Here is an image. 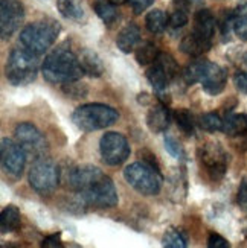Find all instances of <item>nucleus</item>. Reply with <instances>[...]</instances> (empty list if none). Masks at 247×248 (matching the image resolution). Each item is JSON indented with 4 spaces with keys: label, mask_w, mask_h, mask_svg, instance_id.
Segmentation results:
<instances>
[{
    "label": "nucleus",
    "mask_w": 247,
    "mask_h": 248,
    "mask_svg": "<svg viewBox=\"0 0 247 248\" xmlns=\"http://www.w3.org/2000/svg\"><path fill=\"white\" fill-rule=\"evenodd\" d=\"M233 84L237 90L243 94H247V73L244 72H237L233 75Z\"/></svg>",
    "instance_id": "nucleus-37"
},
{
    "label": "nucleus",
    "mask_w": 247,
    "mask_h": 248,
    "mask_svg": "<svg viewBox=\"0 0 247 248\" xmlns=\"http://www.w3.org/2000/svg\"><path fill=\"white\" fill-rule=\"evenodd\" d=\"M25 9L18 0H0V34L6 40L23 21Z\"/></svg>",
    "instance_id": "nucleus-12"
},
{
    "label": "nucleus",
    "mask_w": 247,
    "mask_h": 248,
    "mask_svg": "<svg viewBox=\"0 0 247 248\" xmlns=\"http://www.w3.org/2000/svg\"><path fill=\"white\" fill-rule=\"evenodd\" d=\"M139 41H141V29H139L134 23H130L125 28H122L119 34H117L116 46L121 52L130 53L139 45Z\"/></svg>",
    "instance_id": "nucleus-17"
},
{
    "label": "nucleus",
    "mask_w": 247,
    "mask_h": 248,
    "mask_svg": "<svg viewBox=\"0 0 247 248\" xmlns=\"http://www.w3.org/2000/svg\"><path fill=\"white\" fill-rule=\"evenodd\" d=\"M237 202L243 212L247 213V177L241 181L240 189H238V195H237Z\"/></svg>",
    "instance_id": "nucleus-36"
},
{
    "label": "nucleus",
    "mask_w": 247,
    "mask_h": 248,
    "mask_svg": "<svg viewBox=\"0 0 247 248\" xmlns=\"http://www.w3.org/2000/svg\"><path fill=\"white\" fill-rule=\"evenodd\" d=\"M61 31V26L58 21L46 18V20H38L32 21V23L26 25L20 32V45L29 52L35 53V55H43L49 47L53 46V43L57 41L58 34Z\"/></svg>",
    "instance_id": "nucleus-3"
},
{
    "label": "nucleus",
    "mask_w": 247,
    "mask_h": 248,
    "mask_svg": "<svg viewBox=\"0 0 247 248\" xmlns=\"http://www.w3.org/2000/svg\"><path fill=\"white\" fill-rule=\"evenodd\" d=\"M21 225V215L16 206H8L2 210L0 215V230L2 233H13L20 229Z\"/></svg>",
    "instance_id": "nucleus-20"
},
{
    "label": "nucleus",
    "mask_w": 247,
    "mask_h": 248,
    "mask_svg": "<svg viewBox=\"0 0 247 248\" xmlns=\"http://www.w3.org/2000/svg\"><path fill=\"white\" fill-rule=\"evenodd\" d=\"M205 66H206V60H197L194 62H191L189 66L183 70V73H181V77H183L185 82L188 85L200 82L203 70H205Z\"/></svg>",
    "instance_id": "nucleus-29"
},
{
    "label": "nucleus",
    "mask_w": 247,
    "mask_h": 248,
    "mask_svg": "<svg viewBox=\"0 0 247 248\" xmlns=\"http://www.w3.org/2000/svg\"><path fill=\"white\" fill-rule=\"evenodd\" d=\"M165 148H166V151L168 153L173 155L174 158H179V160H183L185 158V149H183V146H181L180 143H179V140L176 139V137H173V136H169V134H166L165 136Z\"/></svg>",
    "instance_id": "nucleus-33"
},
{
    "label": "nucleus",
    "mask_w": 247,
    "mask_h": 248,
    "mask_svg": "<svg viewBox=\"0 0 247 248\" xmlns=\"http://www.w3.org/2000/svg\"><path fill=\"white\" fill-rule=\"evenodd\" d=\"M113 2H115L116 5H122V3H125V2H130V0H113Z\"/></svg>",
    "instance_id": "nucleus-41"
},
{
    "label": "nucleus",
    "mask_w": 247,
    "mask_h": 248,
    "mask_svg": "<svg viewBox=\"0 0 247 248\" xmlns=\"http://www.w3.org/2000/svg\"><path fill=\"white\" fill-rule=\"evenodd\" d=\"M159 49L154 43L151 41H145L142 45H139L134 55H136V61L141 64V66H148V64L156 62L157 57H159Z\"/></svg>",
    "instance_id": "nucleus-24"
},
{
    "label": "nucleus",
    "mask_w": 247,
    "mask_h": 248,
    "mask_svg": "<svg viewBox=\"0 0 247 248\" xmlns=\"http://www.w3.org/2000/svg\"><path fill=\"white\" fill-rule=\"evenodd\" d=\"M145 26L151 34H162L168 26V17L162 9H153L145 17Z\"/></svg>",
    "instance_id": "nucleus-23"
},
{
    "label": "nucleus",
    "mask_w": 247,
    "mask_h": 248,
    "mask_svg": "<svg viewBox=\"0 0 247 248\" xmlns=\"http://www.w3.org/2000/svg\"><path fill=\"white\" fill-rule=\"evenodd\" d=\"M29 186L40 195H49L60 183V169L50 158L41 157L29 169Z\"/></svg>",
    "instance_id": "nucleus-7"
},
{
    "label": "nucleus",
    "mask_w": 247,
    "mask_h": 248,
    "mask_svg": "<svg viewBox=\"0 0 247 248\" xmlns=\"http://www.w3.org/2000/svg\"><path fill=\"white\" fill-rule=\"evenodd\" d=\"M147 79L149 84L153 85V89L159 93L165 92L168 89L169 82H171L169 75L165 72V69L160 66L157 61L154 62V66H151L147 70Z\"/></svg>",
    "instance_id": "nucleus-21"
},
{
    "label": "nucleus",
    "mask_w": 247,
    "mask_h": 248,
    "mask_svg": "<svg viewBox=\"0 0 247 248\" xmlns=\"http://www.w3.org/2000/svg\"><path fill=\"white\" fill-rule=\"evenodd\" d=\"M200 126L208 133H218L223 131L224 121L217 113H205L200 117Z\"/></svg>",
    "instance_id": "nucleus-30"
},
{
    "label": "nucleus",
    "mask_w": 247,
    "mask_h": 248,
    "mask_svg": "<svg viewBox=\"0 0 247 248\" xmlns=\"http://www.w3.org/2000/svg\"><path fill=\"white\" fill-rule=\"evenodd\" d=\"M67 185L81 197L85 204L95 207L109 209L119 202L115 183L109 175L92 165H82L73 168L69 172Z\"/></svg>",
    "instance_id": "nucleus-1"
},
{
    "label": "nucleus",
    "mask_w": 247,
    "mask_h": 248,
    "mask_svg": "<svg viewBox=\"0 0 247 248\" xmlns=\"http://www.w3.org/2000/svg\"><path fill=\"white\" fill-rule=\"evenodd\" d=\"M0 160H2V168L5 174L13 178H20L23 174V169L26 165V153L16 140L13 139H2L0 142Z\"/></svg>",
    "instance_id": "nucleus-11"
},
{
    "label": "nucleus",
    "mask_w": 247,
    "mask_h": 248,
    "mask_svg": "<svg viewBox=\"0 0 247 248\" xmlns=\"http://www.w3.org/2000/svg\"><path fill=\"white\" fill-rule=\"evenodd\" d=\"M162 245L166 248H185L188 245V238L179 229H169L162 238Z\"/></svg>",
    "instance_id": "nucleus-28"
},
{
    "label": "nucleus",
    "mask_w": 247,
    "mask_h": 248,
    "mask_svg": "<svg viewBox=\"0 0 247 248\" xmlns=\"http://www.w3.org/2000/svg\"><path fill=\"white\" fill-rule=\"evenodd\" d=\"M208 247L209 248H229L231 244L228 239H224L218 233H211L208 238Z\"/></svg>",
    "instance_id": "nucleus-35"
},
{
    "label": "nucleus",
    "mask_w": 247,
    "mask_h": 248,
    "mask_svg": "<svg viewBox=\"0 0 247 248\" xmlns=\"http://www.w3.org/2000/svg\"><path fill=\"white\" fill-rule=\"evenodd\" d=\"M198 160L212 181H221L229 166V155L218 142H208L198 149Z\"/></svg>",
    "instance_id": "nucleus-8"
},
{
    "label": "nucleus",
    "mask_w": 247,
    "mask_h": 248,
    "mask_svg": "<svg viewBox=\"0 0 247 248\" xmlns=\"http://www.w3.org/2000/svg\"><path fill=\"white\" fill-rule=\"evenodd\" d=\"M189 2H196L197 3V2H200V0H189Z\"/></svg>",
    "instance_id": "nucleus-42"
},
{
    "label": "nucleus",
    "mask_w": 247,
    "mask_h": 248,
    "mask_svg": "<svg viewBox=\"0 0 247 248\" xmlns=\"http://www.w3.org/2000/svg\"><path fill=\"white\" fill-rule=\"evenodd\" d=\"M169 122H171V113L166 104L157 102L151 105V108L147 113V126L149 128V131L154 134L164 133L169 126Z\"/></svg>",
    "instance_id": "nucleus-14"
},
{
    "label": "nucleus",
    "mask_w": 247,
    "mask_h": 248,
    "mask_svg": "<svg viewBox=\"0 0 247 248\" xmlns=\"http://www.w3.org/2000/svg\"><path fill=\"white\" fill-rule=\"evenodd\" d=\"M14 139L16 142L25 149L28 155H32L35 158L45 157L48 151V143L45 136L41 134L40 129L28 122H21L14 129Z\"/></svg>",
    "instance_id": "nucleus-10"
},
{
    "label": "nucleus",
    "mask_w": 247,
    "mask_h": 248,
    "mask_svg": "<svg viewBox=\"0 0 247 248\" xmlns=\"http://www.w3.org/2000/svg\"><path fill=\"white\" fill-rule=\"evenodd\" d=\"M137 155L141 157V160L144 161V163H148V165L154 166L156 169H160V166H159V163H157V160H156V155L151 153V151H148V149H139Z\"/></svg>",
    "instance_id": "nucleus-40"
},
{
    "label": "nucleus",
    "mask_w": 247,
    "mask_h": 248,
    "mask_svg": "<svg viewBox=\"0 0 247 248\" xmlns=\"http://www.w3.org/2000/svg\"><path fill=\"white\" fill-rule=\"evenodd\" d=\"M233 32L240 40L247 41V5L233 11Z\"/></svg>",
    "instance_id": "nucleus-27"
},
{
    "label": "nucleus",
    "mask_w": 247,
    "mask_h": 248,
    "mask_svg": "<svg viewBox=\"0 0 247 248\" xmlns=\"http://www.w3.org/2000/svg\"><path fill=\"white\" fill-rule=\"evenodd\" d=\"M244 61H246V64H247V53H246V57H244Z\"/></svg>",
    "instance_id": "nucleus-43"
},
{
    "label": "nucleus",
    "mask_w": 247,
    "mask_h": 248,
    "mask_svg": "<svg viewBox=\"0 0 247 248\" xmlns=\"http://www.w3.org/2000/svg\"><path fill=\"white\" fill-rule=\"evenodd\" d=\"M124 178L136 192L145 197L157 195L164 183L160 169H156L154 166L144 163V161H136V163L128 165L124 169Z\"/></svg>",
    "instance_id": "nucleus-6"
},
{
    "label": "nucleus",
    "mask_w": 247,
    "mask_h": 248,
    "mask_svg": "<svg viewBox=\"0 0 247 248\" xmlns=\"http://www.w3.org/2000/svg\"><path fill=\"white\" fill-rule=\"evenodd\" d=\"M92 8L105 25H112L117 17L116 3L113 0H93Z\"/></svg>",
    "instance_id": "nucleus-22"
},
{
    "label": "nucleus",
    "mask_w": 247,
    "mask_h": 248,
    "mask_svg": "<svg viewBox=\"0 0 247 248\" xmlns=\"http://www.w3.org/2000/svg\"><path fill=\"white\" fill-rule=\"evenodd\" d=\"M244 233H246V236H247V227H246V230H244Z\"/></svg>",
    "instance_id": "nucleus-44"
},
{
    "label": "nucleus",
    "mask_w": 247,
    "mask_h": 248,
    "mask_svg": "<svg viewBox=\"0 0 247 248\" xmlns=\"http://www.w3.org/2000/svg\"><path fill=\"white\" fill-rule=\"evenodd\" d=\"M117 121H119L117 110L104 104H85L72 113V122L75 126L85 133L105 129L115 125Z\"/></svg>",
    "instance_id": "nucleus-4"
},
{
    "label": "nucleus",
    "mask_w": 247,
    "mask_h": 248,
    "mask_svg": "<svg viewBox=\"0 0 247 248\" xmlns=\"http://www.w3.org/2000/svg\"><path fill=\"white\" fill-rule=\"evenodd\" d=\"M41 73L50 84H66L78 81L82 77L80 58L66 47H58L46 57L41 66Z\"/></svg>",
    "instance_id": "nucleus-2"
},
{
    "label": "nucleus",
    "mask_w": 247,
    "mask_h": 248,
    "mask_svg": "<svg viewBox=\"0 0 247 248\" xmlns=\"http://www.w3.org/2000/svg\"><path fill=\"white\" fill-rule=\"evenodd\" d=\"M223 133L231 137L243 136L247 133V113H233L224 119Z\"/></svg>",
    "instance_id": "nucleus-19"
},
{
    "label": "nucleus",
    "mask_w": 247,
    "mask_h": 248,
    "mask_svg": "<svg viewBox=\"0 0 247 248\" xmlns=\"http://www.w3.org/2000/svg\"><path fill=\"white\" fill-rule=\"evenodd\" d=\"M99 153L102 161L109 166H119L130 157V145L128 140L119 133H105L99 140Z\"/></svg>",
    "instance_id": "nucleus-9"
},
{
    "label": "nucleus",
    "mask_w": 247,
    "mask_h": 248,
    "mask_svg": "<svg viewBox=\"0 0 247 248\" xmlns=\"http://www.w3.org/2000/svg\"><path fill=\"white\" fill-rule=\"evenodd\" d=\"M37 73L38 55L29 52L23 46L11 50L5 67V77L11 84L28 85L37 78Z\"/></svg>",
    "instance_id": "nucleus-5"
},
{
    "label": "nucleus",
    "mask_w": 247,
    "mask_h": 248,
    "mask_svg": "<svg viewBox=\"0 0 247 248\" xmlns=\"http://www.w3.org/2000/svg\"><path fill=\"white\" fill-rule=\"evenodd\" d=\"M200 84L203 90L211 96H217L220 94L224 89H226L228 84V72L223 67H220L218 64L211 62L206 60V66L203 70Z\"/></svg>",
    "instance_id": "nucleus-13"
},
{
    "label": "nucleus",
    "mask_w": 247,
    "mask_h": 248,
    "mask_svg": "<svg viewBox=\"0 0 247 248\" xmlns=\"http://www.w3.org/2000/svg\"><path fill=\"white\" fill-rule=\"evenodd\" d=\"M41 247H46V248H60L63 247V242H61V233H53V234H49L46 236L45 239L41 241Z\"/></svg>",
    "instance_id": "nucleus-38"
},
{
    "label": "nucleus",
    "mask_w": 247,
    "mask_h": 248,
    "mask_svg": "<svg viewBox=\"0 0 247 248\" xmlns=\"http://www.w3.org/2000/svg\"><path fill=\"white\" fill-rule=\"evenodd\" d=\"M57 5L63 17L73 21H81L84 18V9L77 0H57Z\"/></svg>",
    "instance_id": "nucleus-25"
},
{
    "label": "nucleus",
    "mask_w": 247,
    "mask_h": 248,
    "mask_svg": "<svg viewBox=\"0 0 247 248\" xmlns=\"http://www.w3.org/2000/svg\"><path fill=\"white\" fill-rule=\"evenodd\" d=\"M153 2H154V0H130L128 3H130L134 14H141V13H144L145 9H148L149 6H151Z\"/></svg>",
    "instance_id": "nucleus-39"
},
{
    "label": "nucleus",
    "mask_w": 247,
    "mask_h": 248,
    "mask_svg": "<svg viewBox=\"0 0 247 248\" xmlns=\"http://www.w3.org/2000/svg\"><path fill=\"white\" fill-rule=\"evenodd\" d=\"M174 121L180 131L185 136H194L196 128H194V116L188 108H179L174 113Z\"/></svg>",
    "instance_id": "nucleus-26"
},
{
    "label": "nucleus",
    "mask_w": 247,
    "mask_h": 248,
    "mask_svg": "<svg viewBox=\"0 0 247 248\" xmlns=\"http://www.w3.org/2000/svg\"><path fill=\"white\" fill-rule=\"evenodd\" d=\"M78 58H80V64H81V67H82L85 75H89V77H92V78L102 77L105 67H104V64H102L98 53L90 50V49H84L80 53Z\"/></svg>",
    "instance_id": "nucleus-18"
},
{
    "label": "nucleus",
    "mask_w": 247,
    "mask_h": 248,
    "mask_svg": "<svg viewBox=\"0 0 247 248\" xmlns=\"http://www.w3.org/2000/svg\"><path fill=\"white\" fill-rule=\"evenodd\" d=\"M78 81H70V82L63 84V87H61L63 93L66 96H69V98H72V99L85 98L87 93H89V89H87V85H85V84L78 82Z\"/></svg>",
    "instance_id": "nucleus-31"
},
{
    "label": "nucleus",
    "mask_w": 247,
    "mask_h": 248,
    "mask_svg": "<svg viewBox=\"0 0 247 248\" xmlns=\"http://www.w3.org/2000/svg\"><path fill=\"white\" fill-rule=\"evenodd\" d=\"M156 61L165 69V72L169 75V78H171V79H174V78L177 77V75H179V64H177V61H176L173 57L169 55V53L160 52Z\"/></svg>",
    "instance_id": "nucleus-32"
},
{
    "label": "nucleus",
    "mask_w": 247,
    "mask_h": 248,
    "mask_svg": "<svg viewBox=\"0 0 247 248\" xmlns=\"http://www.w3.org/2000/svg\"><path fill=\"white\" fill-rule=\"evenodd\" d=\"M215 26H217L215 17H214V14L209 9L197 11L194 16V29H192V32H196L197 35L212 43L214 35H215Z\"/></svg>",
    "instance_id": "nucleus-15"
},
{
    "label": "nucleus",
    "mask_w": 247,
    "mask_h": 248,
    "mask_svg": "<svg viewBox=\"0 0 247 248\" xmlns=\"http://www.w3.org/2000/svg\"><path fill=\"white\" fill-rule=\"evenodd\" d=\"M186 23H188V14L181 9L174 11V13L171 14L168 18V25L173 29H180V28H183Z\"/></svg>",
    "instance_id": "nucleus-34"
},
{
    "label": "nucleus",
    "mask_w": 247,
    "mask_h": 248,
    "mask_svg": "<svg viewBox=\"0 0 247 248\" xmlns=\"http://www.w3.org/2000/svg\"><path fill=\"white\" fill-rule=\"evenodd\" d=\"M212 46V43L205 40L203 37L197 35L196 32H191L183 40L180 41V50L188 57H201L203 53H206Z\"/></svg>",
    "instance_id": "nucleus-16"
}]
</instances>
